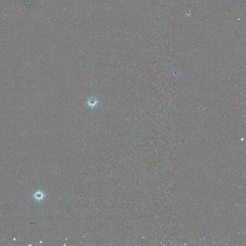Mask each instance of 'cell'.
I'll use <instances>...</instances> for the list:
<instances>
[{
	"mask_svg": "<svg viewBox=\"0 0 246 246\" xmlns=\"http://www.w3.org/2000/svg\"><path fill=\"white\" fill-rule=\"evenodd\" d=\"M33 197H34L35 200H37L38 201H40L41 200H42L43 198V192H41L40 191H38L35 192L34 194Z\"/></svg>",
	"mask_w": 246,
	"mask_h": 246,
	"instance_id": "obj_1",
	"label": "cell"
}]
</instances>
